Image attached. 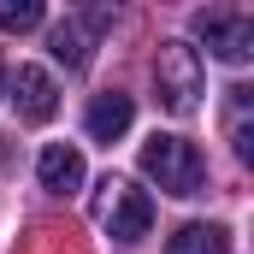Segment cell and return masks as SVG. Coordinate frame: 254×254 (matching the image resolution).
Here are the masks:
<instances>
[{
	"label": "cell",
	"instance_id": "8fae6325",
	"mask_svg": "<svg viewBox=\"0 0 254 254\" xmlns=\"http://www.w3.org/2000/svg\"><path fill=\"white\" fill-rule=\"evenodd\" d=\"M237 154H243V160H254V130H249V125H237Z\"/></svg>",
	"mask_w": 254,
	"mask_h": 254
},
{
	"label": "cell",
	"instance_id": "7c38bea8",
	"mask_svg": "<svg viewBox=\"0 0 254 254\" xmlns=\"http://www.w3.org/2000/svg\"><path fill=\"white\" fill-rule=\"evenodd\" d=\"M0 89H6V65H0Z\"/></svg>",
	"mask_w": 254,
	"mask_h": 254
},
{
	"label": "cell",
	"instance_id": "8992f818",
	"mask_svg": "<svg viewBox=\"0 0 254 254\" xmlns=\"http://www.w3.org/2000/svg\"><path fill=\"white\" fill-rule=\"evenodd\" d=\"M107 18L95 12V18H65V24H54V36H48V48H54V60L65 65V71H83L89 65V42H95V30H101Z\"/></svg>",
	"mask_w": 254,
	"mask_h": 254
},
{
	"label": "cell",
	"instance_id": "7a4b0ae2",
	"mask_svg": "<svg viewBox=\"0 0 254 254\" xmlns=\"http://www.w3.org/2000/svg\"><path fill=\"white\" fill-rule=\"evenodd\" d=\"M95 213H101V225H107L113 243H142L148 225H154V201H148V190H136L130 178H107Z\"/></svg>",
	"mask_w": 254,
	"mask_h": 254
},
{
	"label": "cell",
	"instance_id": "277c9868",
	"mask_svg": "<svg viewBox=\"0 0 254 254\" xmlns=\"http://www.w3.org/2000/svg\"><path fill=\"white\" fill-rule=\"evenodd\" d=\"M195 36L213 48V60H225V65H243L254 54V18L249 12H201Z\"/></svg>",
	"mask_w": 254,
	"mask_h": 254
},
{
	"label": "cell",
	"instance_id": "6da1fadb",
	"mask_svg": "<svg viewBox=\"0 0 254 254\" xmlns=\"http://www.w3.org/2000/svg\"><path fill=\"white\" fill-rule=\"evenodd\" d=\"M142 172H148L166 195H201V184H207L201 148L184 142V136H160V130L142 142Z\"/></svg>",
	"mask_w": 254,
	"mask_h": 254
},
{
	"label": "cell",
	"instance_id": "ba28073f",
	"mask_svg": "<svg viewBox=\"0 0 254 254\" xmlns=\"http://www.w3.org/2000/svg\"><path fill=\"white\" fill-rule=\"evenodd\" d=\"M36 178H42V190H54V195L83 190V154L65 148V142H48L42 160H36Z\"/></svg>",
	"mask_w": 254,
	"mask_h": 254
},
{
	"label": "cell",
	"instance_id": "3957f363",
	"mask_svg": "<svg viewBox=\"0 0 254 254\" xmlns=\"http://www.w3.org/2000/svg\"><path fill=\"white\" fill-rule=\"evenodd\" d=\"M154 83H160V101H166L172 113H195L201 60H195L190 42H160V54H154Z\"/></svg>",
	"mask_w": 254,
	"mask_h": 254
},
{
	"label": "cell",
	"instance_id": "30bf717a",
	"mask_svg": "<svg viewBox=\"0 0 254 254\" xmlns=\"http://www.w3.org/2000/svg\"><path fill=\"white\" fill-rule=\"evenodd\" d=\"M42 24V0H0V30H36Z\"/></svg>",
	"mask_w": 254,
	"mask_h": 254
},
{
	"label": "cell",
	"instance_id": "52a82bcc",
	"mask_svg": "<svg viewBox=\"0 0 254 254\" xmlns=\"http://www.w3.org/2000/svg\"><path fill=\"white\" fill-rule=\"evenodd\" d=\"M130 119H136V101H130V95H119V89L95 95V101H89V113H83L89 136H95V142H107V148H113V142L130 130Z\"/></svg>",
	"mask_w": 254,
	"mask_h": 254
},
{
	"label": "cell",
	"instance_id": "5b68a950",
	"mask_svg": "<svg viewBox=\"0 0 254 254\" xmlns=\"http://www.w3.org/2000/svg\"><path fill=\"white\" fill-rule=\"evenodd\" d=\"M12 107H18L24 125H48V119L60 113V83H54L42 65H18V77H12Z\"/></svg>",
	"mask_w": 254,
	"mask_h": 254
},
{
	"label": "cell",
	"instance_id": "9c48e42d",
	"mask_svg": "<svg viewBox=\"0 0 254 254\" xmlns=\"http://www.w3.org/2000/svg\"><path fill=\"white\" fill-rule=\"evenodd\" d=\"M166 254H231V231L225 225H184L166 237Z\"/></svg>",
	"mask_w": 254,
	"mask_h": 254
}]
</instances>
